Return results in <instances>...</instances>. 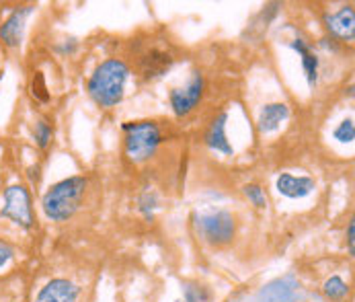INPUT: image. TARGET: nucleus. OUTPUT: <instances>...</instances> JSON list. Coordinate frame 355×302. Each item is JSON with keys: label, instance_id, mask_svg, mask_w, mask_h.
<instances>
[{"label": "nucleus", "instance_id": "obj_1", "mask_svg": "<svg viewBox=\"0 0 355 302\" xmlns=\"http://www.w3.org/2000/svg\"><path fill=\"white\" fill-rule=\"evenodd\" d=\"M128 76H130V68L123 60L117 58L105 60L89 78V95L105 109L115 107L123 99Z\"/></svg>", "mask_w": 355, "mask_h": 302}, {"label": "nucleus", "instance_id": "obj_2", "mask_svg": "<svg viewBox=\"0 0 355 302\" xmlns=\"http://www.w3.org/2000/svg\"><path fill=\"white\" fill-rule=\"evenodd\" d=\"M87 179L85 177H68L58 181L55 185H51L50 190L44 196V214L50 218L51 222H66L70 220L80 203L85 200L87 194Z\"/></svg>", "mask_w": 355, "mask_h": 302}, {"label": "nucleus", "instance_id": "obj_3", "mask_svg": "<svg viewBox=\"0 0 355 302\" xmlns=\"http://www.w3.org/2000/svg\"><path fill=\"white\" fill-rule=\"evenodd\" d=\"M123 151L134 165L150 160L162 142V132L154 121H128L123 124Z\"/></svg>", "mask_w": 355, "mask_h": 302}, {"label": "nucleus", "instance_id": "obj_4", "mask_svg": "<svg viewBox=\"0 0 355 302\" xmlns=\"http://www.w3.org/2000/svg\"><path fill=\"white\" fill-rule=\"evenodd\" d=\"M134 58H136L138 72L146 81H154L173 68V64L177 60V51L166 40H146L136 46Z\"/></svg>", "mask_w": 355, "mask_h": 302}, {"label": "nucleus", "instance_id": "obj_5", "mask_svg": "<svg viewBox=\"0 0 355 302\" xmlns=\"http://www.w3.org/2000/svg\"><path fill=\"white\" fill-rule=\"evenodd\" d=\"M196 226L203 241L216 247L228 245L234 239V230H236L234 216L226 210H214V212L200 214Z\"/></svg>", "mask_w": 355, "mask_h": 302}, {"label": "nucleus", "instance_id": "obj_6", "mask_svg": "<svg viewBox=\"0 0 355 302\" xmlns=\"http://www.w3.org/2000/svg\"><path fill=\"white\" fill-rule=\"evenodd\" d=\"M0 216L12 220L15 224L23 228L33 226V208H31V196L25 185H10L4 192V205L0 210Z\"/></svg>", "mask_w": 355, "mask_h": 302}, {"label": "nucleus", "instance_id": "obj_7", "mask_svg": "<svg viewBox=\"0 0 355 302\" xmlns=\"http://www.w3.org/2000/svg\"><path fill=\"white\" fill-rule=\"evenodd\" d=\"M203 89H205V78H203L202 72H193V76L181 89H173L168 95V101H171L175 115L177 117L191 115L202 101Z\"/></svg>", "mask_w": 355, "mask_h": 302}, {"label": "nucleus", "instance_id": "obj_8", "mask_svg": "<svg viewBox=\"0 0 355 302\" xmlns=\"http://www.w3.org/2000/svg\"><path fill=\"white\" fill-rule=\"evenodd\" d=\"M327 29L329 33L335 37V40H341V42H354L355 35V12L354 6H343L341 10L333 12L327 17Z\"/></svg>", "mask_w": 355, "mask_h": 302}, {"label": "nucleus", "instance_id": "obj_9", "mask_svg": "<svg viewBox=\"0 0 355 302\" xmlns=\"http://www.w3.org/2000/svg\"><path fill=\"white\" fill-rule=\"evenodd\" d=\"M78 301V288L68 280H51L48 282L42 292L37 294L35 302H76Z\"/></svg>", "mask_w": 355, "mask_h": 302}, {"label": "nucleus", "instance_id": "obj_10", "mask_svg": "<svg viewBox=\"0 0 355 302\" xmlns=\"http://www.w3.org/2000/svg\"><path fill=\"white\" fill-rule=\"evenodd\" d=\"M275 187H277V192L282 196L296 200V198H306L314 190V181L308 179V177H296V175L284 173V175L277 177Z\"/></svg>", "mask_w": 355, "mask_h": 302}, {"label": "nucleus", "instance_id": "obj_11", "mask_svg": "<svg viewBox=\"0 0 355 302\" xmlns=\"http://www.w3.org/2000/svg\"><path fill=\"white\" fill-rule=\"evenodd\" d=\"M226 121H228V113H220L218 117H214V121L209 124V128L205 132V144L211 151L232 154V146L226 136Z\"/></svg>", "mask_w": 355, "mask_h": 302}, {"label": "nucleus", "instance_id": "obj_12", "mask_svg": "<svg viewBox=\"0 0 355 302\" xmlns=\"http://www.w3.org/2000/svg\"><path fill=\"white\" fill-rule=\"evenodd\" d=\"M29 6L21 8V10H15L2 25H0V40L4 46L8 48H15L21 44V33H23V23H25V17L29 15Z\"/></svg>", "mask_w": 355, "mask_h": 302}, {"label": "nucleus", "instance_id": "obj_13", "mask_svg": "<svg viewBox=\"0 0 355 302\" xmlns=\"http://www.w3.org/2000/svg\"><path fill=\"white\" fill-rule=\"evenodd\" d=\"M290 115V109L286 103H269L261 109L259 113V132L267 134V132H273L279 128L282 121H286Z\"/></svg>", "mask_w": 355, "mask_h": 302}, {"label": "nucleus", "instance_id": "obj_14", "mask_svg": "<svg viewBox=\"0 0 355 302\" xmlns=\"http://www.w3.org/2000/svg\"><path fill=\"white\" fill-rule=\"evenodd\" d=\"M292 48L302 56V68H304L308 85L314 89L316 83H318V56L312 51V48L308 46V42H304L302 37L294 40V42H292Z\"/></svg>", "mask_w": 355, "mask_h": 302}, {"label": "nucleus", "instance_id": "obj_15", "mask_svg": "<svg viewBox=\"0 0 355 302\" xmlns=\"http://www.w3.org/2000/svg\"><path fill=\"white\" fill-rule=\"evenodd\" d=\"M322 290H324V296L333 302H341L347 294H349V286H347L339 276L329 278V280L324 282V288H322Z\"/></svg>", "mask_w": 355, "mask_h": 302}, {"label": "nucleus", "instance_id": "obj_16", "mask_svg": "<svg viewBox=\"0 0 355 302\" xmlns=\"http://www.w3.org/2000/svg\"><path fill=\"white\" fill-rule=\"evenodd\" d=\"M209 290L207 288H203V286H185L183 288V301L179 302H209Z\"/></svg>", "mask_w": 355, "mask_h": 302}, {"label": "nucleus", "instance_id": "obj_17", "mask_svg": "<svg viewBox=\"0 0 355 302\" xmlns=\"http://www.w3.org/2000/svg\"><path fill=\"white\" fill-rule=\"evenodd\" d=\"M33 136H35V142H37L40 149H48V144H50L51 140L50 124H48L46 119L37 121V124H35V130H33Z\"/></svg>", "mask_w": 355, "mask_h": 302}, {"label": "nucleus", "instance_id": "obj_18", "mask_svg": "<svg viewBox=\"0 0 355 302\" xmlns=\"http://www.w3.org/2000/svg\"><path fill=\"white\" fill-rule=\"evenodd\" d=\"M335 138L339 142H354L355 138V128H354V119H345L339 124V128L335 130Z\"/></svg>", "mask_w": 355, "mask_h": 302}, {"label": "nucleus", "instance_id": "obj_19", "mask_svg": "<svg viewBox=\"0 0 355 302\" xmlns=\"http://www.w3.org/2000/svg\"><path fill=\"white\" fill-rule=\"evenodd\" d=\"M245 196L249 198V201L257 205V208H265L267 205V198L265 192L259 185H245Z\"/></svg>", "mask_w": 355, "mask_h": 302}, {"label": "nucleus", "instance_id": "obj_20", "mask_svg": "<svg viewBox=\"0 0 355 302\" xmlns=\"http://www.w3.org/2000/svg\"><path fill=\"white\" fill-rule=\"evenodd\" d=\"M33 91V97H37L40 101H48L50 99V95H48V87H46V83H44V76L42 74H35V78H33V87H31Z\"/></svg>", "mask_w": 355, "mask_h": 302}, {"label": "nucleus", "instance_id": "obj_21", "mask_svg": "<svg viewBox=\"0 0 355 302\" xmlns=\"http://www.w3.org/2000/svg\"><path fill=\"white\" fill-rule=\"evenodd\" d=\"M158 205V200H156V196H154L153 192H146L142 198H140V210L150 218V214H153V210Z\"/></svg>", "mask_w": 355, "mask_h": 302}, {"label": "nucleus", "instance_id": "obj_22", "mask_svg": "<svg viewBox=\"0 0 355 302\" xmlns=\"http://www.w3.org/2000/svg\"><path fill=\"white\" fill-rule=\"evenodd\" d=\"M12 249H10V245H6L4 241H0V267H4L10 259H12Z\"/></svg>", "mask_w": 355, "mask_h": 302}, {"label": "nucleus", "instance_id": "obj_23", "mask_svg": "<svg viewBox=\"0 0 355 302\" xmlns=\"http://www.w3.org/2000/svg\"><path fill=\"white\" fill-rule=\"evenodd\" d=\"M347 245H349V255L355 253V222L352 220L347 226Z\"/></svg>", "mask_w": 355, "mask_h": 302}]
</instances>
